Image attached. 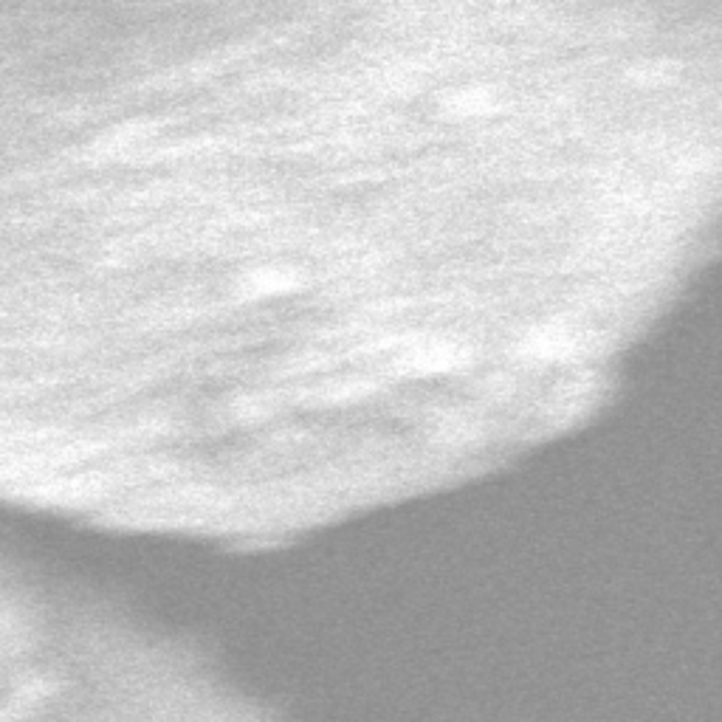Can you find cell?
<instances>
[{
	"label": "cell",
	"mask_w": 722,
	"mask_h": 722,
	"mask_svg": "<svg viewBox=\"0 0 722 722\" xmlns=\"http://www.w3.org/2000/svg\"><path fill=\"white\" fill-rule=\"evenodd\" d=\"M463 359V353L452 345H426L418 347L412 356L404 359L409 370L415 373H438V370H452Z\"/></svg>",
	"instance_id": "cell-1"
}]
</instances>
